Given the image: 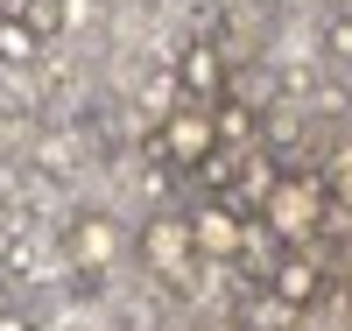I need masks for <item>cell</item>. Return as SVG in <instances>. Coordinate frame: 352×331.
Segmentation results:
<instances>
[{
	"instance_id": "6da1fadb",
	"label": "cell",
	"mask_w": 352,
	"mask_h": 331,
	"mask_svg": "<svg viewBox=\"0 0 352 331\" xmlns=\"http://www.w3.org/2000/svg\"><path fill=\"white\" fill-rule=\"evenodd\" d=\"M261 226H268L275 239H289V247H303V239L324 226V197H317L310 176H275L268 191H261Z\"/></svg>"
},
{
	"instance_id": "7a4b0ae2",
	"label": "cell",
	"mask_w": 352,
	"mask_h": 331,
	"mask_svg": "<svg viewBox=\"0 0 352 331\" xmlns=\"http://www.w3.org/2000/svg\"><path fill=\"white\" fill-rule=\"evenodd\" d=\"M141 261H148L162 282H190V275H197V254H190V219H184V212H155L148 226H141Z\"/></svg>"
},
{
	"instance_id": "3957f363",
	"label": "cell",
	"mask_w": 352,
	"mask_h": 331,
	"mask_svg": "<svg viewBox=\"0 0 352 331\" xmlns=\"http://www.w3.org/2000/svg\"><path fill=\"white\" fill-rule=\"evenodd\" d=\"M212 148H219V134H212V106H169V113H162V134H155V156H162V162L197 169Z\"/></svg>"
},
{
	"instance_id": "277c9868",
	"label": "cell",
	"mask_w": 352,
	"mask_h": 331,
	"mask_svg": "<svg viewBox=\"0 0 352 331\" xmlns=\"http://www.w3.org/2000/svg\"><path fill=\"white\" fill-rule=\"evenodd\" d=\"M113 254H120V233H113L106 212H78V219L64 226V268H71V275H99V282H106Z\"/></svg>"
},
{
	"instance_id": "5b68a950",
	"label": "cell",
	"mask_w": 352,
	"mask_h": 331,
	"mask_svg": "<svg viewBox=\"0 0 352 331\" xmlns=\"http://www.w3.org/2000/svg\"><path fill=\"white\" fill-rule=\"evenodd\" d=\"M268 296H275V303L282 310H317V303H324V261H317V254H282L275 268H268Z\"/></svg>"
},
{
	"instance_id": "8992f818",
	"label": "cell",
	"mask_w": 352,
	"mask_h": 331,
	"mask_svg": "<svg viewBox=\"0 0 352 331\" xmlns=\"http://www.w3.org/2000/svg\"><path fill=\"white\" fill-rule=\"evenodd\" d=\"M176 92H190V99H219L226 92V56L219 43H184V56H176Z\"/></svg>"
},
{
	"instance_id": "52a82bcc",
	"label": "cell",
	"mask_w": 352,
	"mask_h": 331,
	"mask_svg": "<svg viewBox=\"0 0 352 331\" xmlns=\"http://www.w3.org/2000/svg\"><path fill=\"white\" fill-rule=\"evenodd\" d=\"M240 233H247V219H232L226 204H204V212H190V254L232 261V254H240Z\"/></svg>"
},
{
	"instance_id": "ba28073f",
	"label": "cell",
	"mask_w": 352,
	"mask_h": 331,
	"mask_svg": "<svg viewBox=\"0 0 352 331\" xmlns=\"http://www.w3.org/2000/svg\"><path fill=\"white\" fill-rule=\"evenodd\" d=\"M8 268H21L28 282H56L64 275V261H56V247L43 233H14V247H8Z\"/></svg>"
},
{
	"instance_id": "9c48e42d",
	"label": "cell",
	"mask_w": 352,
	"mask_h": 331,
	"mask_svg": "<svg viewBox=\"0 0 352 331\" xmlns=\"http://www.w3.org/2000/svg\"><path fill=\"white\" fill-rule=\"evenodd\" d=\"M36 56H43V36L21 14H0V64H36Z\"/></svg>"
},
{
	"instance_id": "30bf717a",
	"label": "cell",
	"mask_w": 352,
	"mask_h": 331,
	"mask_svg": "<svg viewBox=\"0 0 352 331\" xmlns=\"http://www.w3.org/2000/svg\"><path fill=\"white\" fill-rule=\"evenodd\" d=\"M212 134H219V141H247V134H254V106H219V113H212Z\"/></svg>"
},
{
	"instance_id": "8fae6325",
	"label": "cell",
	"mask_w": 352,
	"mask_h": 331,
	"mask_svg": "<svg viewBox=\"0 0 352 331\" xmlns=\"http://www.w3.org/2000/svg\"><path fill=\"white\" fill-rule=\"evenodd\" d=\"M36 162H43V169H78V141H71V134H43V141H36Z\"/></svg>"
},
{
	"instance_id": "7c38bea8",
	"label": "cell",
	"mask_w": 352,
	"mask_h": 331,
	"mask_svg": "<svg viewBox=\"0 0 352 331\" xmlns=\"http://www.w3.org/2000/svg\"><path fill=\"white\" fill-rule=\"evenodd\" d=\"M21 148H28V120H21L14 106H0V162H14Z\"/></svg>"
},
{
	"instance_id": "4fadbf2b",
	"label": "cell",
	"mask_w": 352,
	"mask_h": 331,
	"mask_svg": "<svg viewBox=\"0 0 352 331\" xmlns=\"http://www.w3.org/2000/svg\"><path fill=\"white\" fill-rule=\"evenodd\" d=\"M324 56H331V64H352V14L324 21Z\"/></svg>"
},
{
	"instance_id": "5bb4252c",
	"label": "cell",
	"mask_w": 352,
	"mask_h": 331,
	"mask_svg": "<svg viewBox=\"0 0 352 331\" xmlns=\"http://www.w3.org/2000/svg\"><path fill=\"white\" fill-rule=\"evenodd\" d=\"M56 14H64V28H99L106 0H56Z\"/></svg>"
},
{
	"instance_id": "9a60e30c",
	"label": "cell",
	"mask_w": 352,
	"mask_h": 331,
	"mask_svg": "<svg viewBox=\"0 0 352 331\" xmlns=\"http://www.w3.org/2000/svg\"><path fill=\"white\" fill-rule=\"evenodd\" d=\"M0 310H8V289H0Z\"/></svg>"
}]
</instances>
